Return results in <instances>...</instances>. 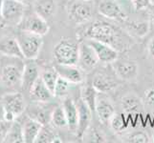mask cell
I'll return each instance as SVG.
<instances>
[{
	"label": "cell",
	"mask_w": 154,
	"mask_h": 143,
	"mask_svg": "<svg viewBox=\"0 0 154 143\" xmlns=\"http://www.w3.org/2000/svg\"><path fill=\"white\" fill-rule=\"evenodd\" d=\"M85 39H95L113 47L118 52L127 51L131 46V39L123 30L112 23L96 20L83 31Z\"/></svg>",
	"instance_id": "cell-1"
},
{
	"label": "cell",
	"mask_w": 154,
	"mask_h": 143,
	"mask_svg": "<svg viewBox=\"0 0 154 143\" xmlns=\"http://www.w3.org/2000/svg\"><path fill=\"white\" fill-rule=\"evenodd\" d=\"M79 43L69 37H62L58 40L53 50L57 64L78 65Z\"/></svg>",
	"instance_id": "cell-2"
},
{
	"label": "cell",
	"mask_w": 154,
	"mask_h": 143,
	"mask_svg": "<svg viewBox=\"0 0 154 143\" xmlns=\"http://www.w3.org/2000/svg\"><path fill=\"white\" fill-rule=\"evenodd\" d=\"M15 37L17 39L24 59L35 60L38 58L43 45V38L41 35L18 30Z\"/></svg>",
	"instance_id": "cell-3"
},
{
	"label": "cell",
	"mask_w": 154,
	"mask_h": 143,
	"mask_svg": "<svg viewBox=\"0 0 154 143\" xmlns=\"http://www.w3.org/2000/svg\"><path fill=\"white\" fill-rule=\"evenodd\" d=\"M66 10L69 19L73 23L76 25H83L93 17V0H69Z\"/></svg>",
	"instance_id": "cell-4"
},
{
	"label": "cell",
	"mask_w": 154,
	"mask_h": 143,
	"mask_svg": "<svg viewBox=\"0 0 154 143\" xmlns=\"http://www.w3.org/2000/svg\"><path fill=\"white\" fill-rule=\"evenodd\" d=\"M3 118L8 121H14L26 110V104L22 94L10 93L2 97Z\"/></svg>",
	"instance_id": "cell-5"
},
{
	"label": "cell",
	"mask_w": 154,
	"mask_h": 143,
	"mask_svg": "<svg viewBox=\"0 0 154 143\" xmlns=\"http://www.w3.org/2000/svg\"><path fill=\"white\" fill-rule=\"evenodd\" d=\"M24 63L10 62L3 64L0 67V81L4 86L14 88L21 87V79H22Z\"/></svg>",
	"instance_id": "cell-6"
},
{
	"label": "cell",
	"mask_w": 154,
	"mask_h": 143,
	"mask_svg": "<svg viewBox=\"0 0 154 143\" xmlns=\"http://www.w3.org/2000/svg\"><path fill=\"white\" fill-rule=\"evenodd\" d=\"M17 26L18 30L30 31L41 36L45 35L49 31L48 21L41 17L35 10L33 13H25L23 18Z\"/></svg>",
	"instance_id": "cell-7"
},
{
	"label": "cell",
	"mask_w": 154,
	"mask_h": 143,
	"mask_svg": "<svg viewBox=\"0 0 154 143\" xmlns=\"http://www.w3.org/2000/svg\"><path fill=\"white\" fill-rule=\"evenodd\" d=\"M119 77L117 76L114 70L111 67V70L103 69L97 72L92 78L91 84L99 93H109L116 89L119 85Z\"/></svg>",
	"instance_id": "cell-8"
},
{
	"label": "cell",
	"mask_w": 154,
	"mask_h": 143,
	"mask_svg": "<svg viewBox=\"0 0 154 143\" xmlns=\"http://www.w3.org/2000/svg\"><path fill=\"white\" fill-rule=\"evenodd\" d=\"M23 2L18 0H3L2 21L8 24L18 25L26 13Z\"/></svg>",
	"instance_id": "cell-9"
},
{
	"label": "cell",
	"mask_w": 154,
	"mask_h": 143,
	"mask_svg": "<svg viewBox=\"0 0 154 143\" xmlns=\"http://www.w3.org/2000/svg\"><path fill=\"white\" fill-rule=\"evenodd\" d=\"M110 65L121 80L134 81L139 75V66L133 60L118 57Z\"/></svg>",
	"instance_id": "cell-10"
},
{
	"label": "cell",
	"mask_w": 154,
	"mask_h": 143,
	"mask_svg": "<svg viewBox=\"0 0 154 143\" xmlns=\"http://www.w3.org/2000/svg\"><path fill=\"white\" fill-rule=\"evenodd\" d=\"M100 62L96 52L86 40H83L79 43V62L78 65L84 72L92 71L97 67Z\"/></svg>",
	"instance_id": "cell-11"
},
{
	"label": "cell",
	"mask_w": 154,
	"mask_h": 143,
	"mask_svg": "<svg viewBox=\"0 0 154 143\" xmlns=\"http://www.w3.org/2000/svg\"><path fill=\"white\" fill-rule=\"evenodd\" d=\"M98 10L100 15L111 20L125 22L127 19L125 12L116 0H102L99 4Z\"/></svg>",
	"instance_id": "cell-12"
},
{
	"label": "cell",
	"mask_w": 154,
	"mask_h": 143,
	"mask_svg": "<svg viewBox=\"0 0 154 143\" xmlns=\"http://www.w3.org/2000/svg\"><path fill=\"white\" fill-rule=\"evenodd\" d=\"M79 110V120H78V129L76 132V136L79 139H82L91 124L92 114L93 112L88 107V105L79 97L76 102Z\"/></svg>",
	"instance_id": "cell-13"
},
{
	"label": "cell",
	"mask_w": 154,
	"mask_h": 143,
	"mask_svg": "<svg viewBox=\"0 0 154 143\" xmlns=\"http://www.w3.org/2000/svg\"><path fill=\"white\" fill-rule=\"evenodd\" d=\"M47 102H34L27 109V115L42 125H49L51 123V116L55 107L46 104Z\"/></svg>",
	"instance_id": "cell-14"
},
{
	"label": "cell",
	"mask_w": 154,
	"mask_h": 143,
	"mask_svg": "<svg viewBox=\"0 0 154 143\" xmlns=\"http://www.w3.org/2000/svg\"><path fill=\"white\" fill-rule=\"evenodd\" d=\"M95 113H96L100 122L103 124L109 123L111 118L115 114V108L112 101L104 95V93H99L97 100H96V107H95Z\"/></svg>",
	"instance_id": "cell-15"
},
{
	"label": "cell",
	"mask_w": 154,
	"mask_h": 143,
	"mask_svg": "<svg viewBox=\"0 0 154 143\" xmlns=\"http://www.w3.org/2000/svg\"><path fill=\"white\" fill-rule=\"evenodd\" d=\"M85 40L92 46V48L96 52L100 62L105 63V64H111V63H113L118 58L119 52L110 45L95 39Z\"/></svg>",
	"instance_id": "cell-16"
},
{
	"label": "cell",
	"mask_w": 154,
	"mask_h": 143,
	"mask_svg": "<svg viewBox=\"0 0 154 143\" xmlns=\"http://www.w3.org/2000/svg\"><path fill=\"white\" fill-rule=\"evenodd\" d=\"M40 69L34 60H29L24 63L22 79H21V89L25 92H30L35 82L40 77Z\"/></svg>",
	"instance_id": "cell-17"
},
{
	"label": "cell",
	"mask_w": 154,
	"mask_h": 143,
	"mask_svg": "<svg viewBox=\"0 0 154 143\" xmlns=\"http://www.w3.org/2000/svg\"><path fill=\"white\" fill-rule=\"evenodd\" d=\"M55 67L60 76L66 79L72 84H79L84 81L85 78L84 71L79 65L56 64Z\"/></svg>",
	"instance_id": "cell-18"
},
{
	"label": "cell",
	"mask_w": 154,
	"mask_h": 143,
	"mask_svg": "<svg viewBox=\"0 0 154 143\" xmlns=\"http://www.w3.org/2000/svg\"><path fill=\"white\" fill-rule=\"evenodd\" d=\"M0 54L5 56L24 59L17 37L12 35H3L0 37Z\"/></svg>",
	"instance_id": "cell-19"
},
{
	"label": "cell",
	"mask_w": 154,
	"mask_h": 143,
	"mask_svg": "<svg viewBox=\"0 0 154 143\" xmlns=\"http://www.w3.org/2000/svg\"><path fill=\"white\" fill-rule=\"evenodd\" d=\"M62 107L64 109V112L66 115L67 123L69 131L71 133L76 135V132L78 129V120H79V110L77 103L74 101L71 97H65L63 98L62 101Z\"/></svg>",
	"instance_id": "cell-20"
},
{
	"label": "cell",
	"mask_w": 154,
	"mask_h": 143,
	"mask_svg": "<svg viewBox=\"0 0 154 143\" xmlns=\"http://www.w3.org/2000/svg\"><path fill=\"white\" fill-rule=\"evenodd\" d=\"M30 98L33 102H49L55 97L51 90L39 77L30 90Z\"/></svg>",
	"instance_id": "cell-21"
},
{
	"label": "cell",
	"mask_w": 154,
	"mask_h": 143,
	"mask_svg": "<svg viewBox=\"0 0 154 143\" xmlns=\"http://www.w3.org/2000/svg\"><path fill=\"white\" fill-rule=\"evenodd\" d=\"M21 123L23 128L24 143H35L43 125L28 115H25L23 122Z\"/></svg>",
	"instance_id": "cell-22"
},
{
	"label": "cell",
	"mask_w": 154,
	"mask_h": 143,
	"mask_svg": "<svg viewBox=\"0 0 154 143\" xmlns=\"http://www.w3.org/2000/svg\"><path fill=\"white\" fill-rule=\"evenodd\" d=\"M34 10L45 20L49 21L57 13V2L56 0H35Z\"/></svg>",
	"instance_id": "cell-23"
},
{
	"label": "cell",
	"mask_w": 154,
	"mask_h": 143,
	"mask_svg": "<svg viewBox=\"0 0 154 143\" xmlns=\"http://www.w3.org/2000/svg\"><path fill=\"white\" fill-rule=\"evenodd\" d=\"M124 23L127 31L130 34L137 36V37H145L149 33L150 23L148 21H129L126 19Z\"/></svg>",
	"instance_id": "cell-24"
},
{
	"label": "cell",
	"mask_w": 154,
	"mask_h": 143,
	"mask_svg": "<svg viewBox=\"0 0 154 143\" xmlns=\"http://www.w3.org/2000/svg\"><path fill=\"white\" fill-rule=\"evenodd\" d=\"M98 94L99 92L94 88L91 83H86L81 89V98L88 105V107L91 109L93 113H95Z\"/></svg>",
	"instance_id": "cell-25"
},
{
	"label": "cell",
	"mask_w": 154,
	"mask_h": 143,
	"mask_svg": "<svg viewBox=\"0 0 154 143\" xmlns=\"http://www.w3.org/2000/svg\"><path fill=\"white\" fill-rule=\"evenodd\" d=\"M122 108L126 113H139L143 108V104L141 99L135 94H126L122 98Z\"/></svg>",
	"instance_id": "cell-26"
},
{
	"label": "cell",
	"mask_w": 154,
	"mask_h": 143,
	"mask_svg": "<svg viewBox=\"0 0 154 143\" xmlns=\"http://www.w3.org/2000/svg\"><path fill=\"white\" fill-rule=\"evenodd\" d=\"M6 143H24V136H23V128L22 123L15 119L13 121L11 128L8 132V135L5 139Z\"/></svg>",
	"instance_id": "cell-27"
},
{
	"label": "cell",
	"mask_w": 154,
	"mask_h": 143,
	"mask_svg": "<svg viewBox=\"0 0 154 143\" xmlns=\"http://www.w3.org/2000/svg\"><path fill=\"white\" fill-rule=\"evenodd\" d=\"M58 76H60V75L57 72V69L55 66H45L40 71L41 79L47 85V87L51 90L52 93L54 91V88Z\"/></svg>",
	"instance_id": "cell-28"
},
{
	"label": "cell",
	"mask_w": 154,
	"mask_h": 143,
	"mask_svg": "<svg viewBox=\"0 0 154 143\" xmlns=\"http://www.w3.org/2000/svg\"><path fill=\"white\" fill-rule=\"evenodd\" d=\"M62 142V139L57 134L54 133L48 125H43L39 132V134L36 137L35 143H57Z\"/></svg>",
	"instance_id": "cell-29"
},
{
	"label": "cell",
	"mask_w": 154,
	"mask_h": 143,
	"mask_svg": "<svg viewBox=\"0 0 154 143\" xmlns=\"http://www.w3.org/2000/svg\"><path fill=\"white\" fill-rule=\"evenodd\" d=\"M73 84L71 82H69L66 79H64L61 76H58L57 80L56 82V85L53 91V94L55 97L58 98H65L69 95V93L71 91Z\"/></svg>",
	"instance_id": "cell-30"
},
{
	"label": "cell",
	"mask_w": 154,
	"mask_h": 143,
	"mask_svg": "<svg viewBox=\"0 0 154 143\" xmlns=\"http://www.w3.org/2000/svg\"><path fill=\"white\" fill-rule=\"evenodd\" d=\"M51 123L53 126L57 127V128H65V127H68L66 115L62 105L57 106L53 110L51 116Z\"/></svg>",
	"instance_id": "cell-31"
},
{
	"label": "cell",
	"mask_w": 154,
	"mask_h": 143,
	"mask_svg": "<svg viewBox=\"0 0 154 143\" xmlns=\"http://www.w3.org/2000/svg\"><path fill=\"white\" fill-rule=\"evenodd\" d=\"M109 124L111 129H112L115 133H122L126 127V122L124 118V116L120 114H114V115L111 118Z\"/></svg>",
	"instance_id": "cell-32"
},
{
	"label": "cell",
	"mask_w": 154,
	"mask_h": 143,
	"mask_svg": "<svg viewBox=\"0 0 154 143\" xmlns=\"http://www.w3.org/2000/svg\"><path fill=\"white\" fill-rule=\"evenodd\" d=\"M127 142H133V143H147L149 142V137L144 132H137L126 137Z\"/></svg>",
	"instance_id": "cell-33"
},
{
	"label": "cell",
	"mask_w": 154,
	"mask_h": 143,
	"mask_svg": "<svg viewBox=\"0 0 154 143\" xmlns=\"http://www.w3.org/2000/svg\"><path fill=\"white\" fill-rule=\"evenodd\" d=\"M13 121H8L6 119L0 120V143H2L5 141V139L8 135V132L11 128Z\"/></svg>",
	"instance_id": "cell-34"
},
{
	"label": "cell",
	"mask_w": 154,
	"mask_h": 143,
	"mask_svg": "<svg viewBox=\"0 0 154 143\" xmlns=\"http://www.w3.org/2000/svg\"><path fill=\"white\" fill-rule=\"evenodd\" d=\"M152 3V0H134V8L136 10H147V8L150 6Z\"/></svg>",
	"instance_id": "cell-35"
},
{
	"label": "cell",
	"mask_w": 154,
	"mask_h": 143,
	"mask_svg": "<svg viewBox=\"0 0 154 143\" xmlns=\"http://www.w3.org/2000/svg\"><path fill=\"white\" fill-rule=\"evenodd\" d=\"M145 100L146 104L154 107V88L148 89L145 93Z\"/></svg>",
	"instance_id": "cell-36"
},
{
	"label": "cell",
	"mask_w": 154,
	"mask_h": 143,
	"mask_svg": "<svg viewBox=\"0 0 154 143\" xmlns=\"http://www.w3.org/2000/svg\"><path fill=\"white\" fill-rule=\"evenodd\" d=\"M90 139L91 141L94 142H103L104 140V137L102 136V134H100V132L96 131V130H93L92 132H90Z\"/></svg>",
	"instance_id": "cell-37"
},
{
	"label": "cell",
	"mask_w": 154,
	"mask_h": 143,
	"mask_svg": "<svg viewBox=\"0 0 154 143\" xmlns=\"http://www.w3.org/2000/svg\"><path fill=\"white\" fill-rule=\"evenodd\" d=\"M147 52L152 58H154V37H152L147 43Z\"/></svg>",
	"instance_id": "cell-38"
},
{
	"label": "cell",
	"mask_w": 154,
	"mask_h": 143,
	"mask_svg": "<svg viewBox=\"0 0 154 143\" xmlns=\"http://www.w3.org/2000/svg\"><path fill=\"white\" fill-rule=\"evenodd\" d=\"M148 10V13H149V17H150V21H151V23L154 25V3L152 4L149 7L147 8Z\"/></svg>",
	"instance_id": "cell-39"
},
{
	"label": "cell",
	"mask_w": 154,
	"mask_h": 143,
	"mask_svg": "<svg viewBox=\"0 0 154 143\" xmlns=\"http://www.w3.org/2000/svg\"><path fill=\"white\" fill-rule=\"evenodd\" d=\"M2 5L3 0H0V22H2Z\"/></svg>",
	"instance_id": "cell-40"
},
{
	"label": "cell",
	"mask_w": 154,
	"mask_h": 143,
	"mask_svg": "<svg viewBox=\"0 0 154 143\" xmlns=\"http://www.w3.org/2000/svg\"><path fill=\"white\" fill-rule=\"evenodd\" d=\"M18 1H20V2H23V3H24L25 1H27V0H18Z\"/></svg>",
	"instance_id": "cell-41"
},
{
	"label": "cell",
	"mask_w": 154,
	"mask_h": 143,
	"mask_svg": "<svg viewBox=\"0 0 154 143\" xmlns=\"http://www.w3.org/2000/svg\"><path fill=\"white\" fill-rule=\"evenodd\" d=\"M1 100H2V97H1V94H0V102H1Z\"/></svg>",
	"instance_id": "cell-42"
},
{
	"label": "cell",
	"mask_w": 154,
	"mask_h": 143,
	"mask_svg": "<svg viewBox=\"0 0 154 143\" xmlns=\"http://www.w3.org/2000/svg\"><path fill=\"white\" fill-rule=\"evenodd\" d=\"M131 1H132V2H133V1H134V0H131Z\"/></svg>",
	"instance_id": "cell-43"
}]
</instances>
